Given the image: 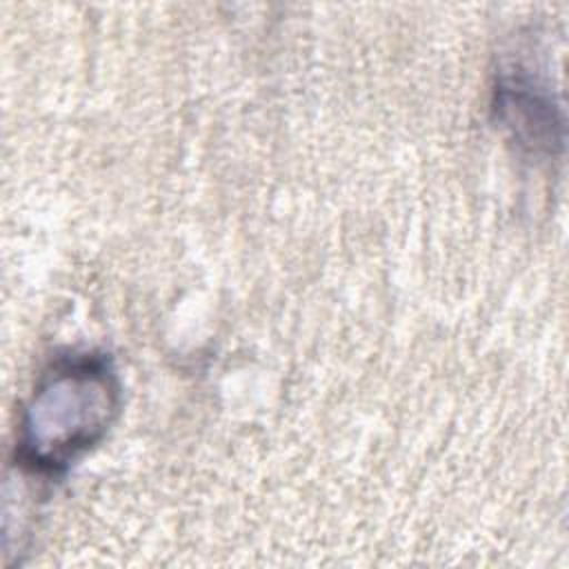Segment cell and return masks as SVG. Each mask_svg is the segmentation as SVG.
<instances>
[{"label":"cell","instance_id":"obj_1","mask_svg":"<svg viewBox=\"0 0 569 569\" xmlns=\"http://www.w3.org/2000/svg\"><path fill=\"white\" fill-rule=\"evenodd\" d=\"M120 407V385L100 356L53 362L29 396L18 436V458L38 473H53L93 447Z\"/></svg>","mask_w":569,"mask_h":569},{"label":"cell","instance_id":"obj_2","mask_svg":"<svg viewBox=\"0 0 569 569\" xmlns=\"http://www.w3.org/2000/svg\"><path fill=\"white\" fill-rule=\"evenodd\" d=\"M500 109L513 133L522 142L533 144V149L551 151V147L560 142L556 136L560 122L553 116L551 102L529 91V87H522V82L513 80L500 89Z\"/></svg>","mask_w":569,"mask_h":569}]
</instances>
